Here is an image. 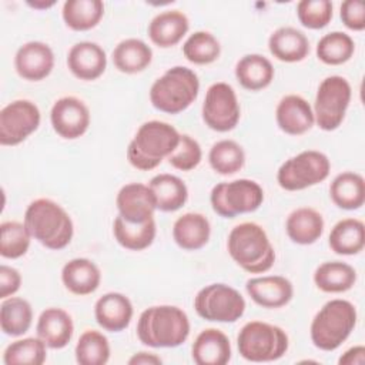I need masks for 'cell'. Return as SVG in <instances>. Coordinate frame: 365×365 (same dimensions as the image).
<instances>
[{
	"instance_id": "1",
	"label": "cell",
	"mask_w": 365,
	"mask_h": 365,
	"mask_svg": "<svg viewBox=\"0 0 365 365\" xmlns=\"http://www.w3.org/2000/svg\"><path fill=\"white\" fill-rule=\"evenodd\" d=\"M190 319L175 305H155L144 309L137 322L140 342L151 348H175L187 341Z\"/></svg>"
},
{
	"instance_id": "2",
	"label": "cell",
	"mask_w": 365,
	"mask_h": 365,
	"mask_svg": "<svg viewBox=\"0 0 365 365\" xmlns=\"http://www.w3.org/2000/svg\"><path fill=\"white\" fill-rule=\"evenodd\" d=\"M24 224L31 237L48 250L66 248L74 234L68 212L50 198L31 201L24 212Z\"/></svg>"
},
{
	"instance_id": "3",
	"label": "cell",
	"mask_w": 365,
	"mask_h": 365,
	"mask_svg": "<svg viewBox=\"0 0 365 365\" xmlns=\"http://www.w3.org/2000/svg\"><path fill=\"white\" fill-rule=\"evenodd\" d=\"M180 137L177 128L165 121H145L127 147V160L137 170H154L175 150Z\"/></svg>"
},
{
	"instance_id": "4",
	"label": "cell",
	"mask_w": 365,
	"mask_h": 365,
	"mask_svg": "<svg viewBox=\"0 0 365 365\" xmlns=\"http://www.w3.org/2000/svg\"><path fill=\"white\" fill-rule=\"evenodd\" d=\"M231 258L250 274L267 272L275 262L274 247L265 230L255 222L235 225L227 238Z\"/></svg>"
},
{
	"instance_id": "5",
	"label": "cell",
	"mask_w": 365,
	"mask_h": 365,
	"mask_svg": "<svg viewBox=\"0 0 365 365\" xmlns=\"http://www.w3.org/2000/svg\"><path fill=\"white\" fill-rule=\"evenodd\" d=\"M356 308L346 299H331L315 314L309 334L321 351H335L351 335L356 325Z\"/></svg>"
},
{
	"instance_id": "6",
	"label": "cell",
	"mask_w": 365,
	"mask_h": 365,
	"mask_svg": "<svg viewBox=\"0 0 365 365\" xmlns=\"http://www.w3.org/2000/svg\"><path fill=\"white\" fill-rule=\"evenodd\" d=\"M198 91L200 80L194 70L184 66H175L168 68L153 83L150 88V101L154 108L163 113L178 114L195 101Z\"/></svg>"
},
{
	"instance_id": "7",
	"label": "cell",
	"mask_w": 365,
	"mask_h": 365,
	"mask_svg": "<svg viewBox=\"0 0 365 365\" xmlns=\"http://www.w3.org/2000/svg\"><path fill=\"white\" fill-rule=\"evenodd\" d=\"M288 335L278 327L262 321H250L238 332L240 355L250 362H272L288 351Z\"/></svg>"
},
{
	"instance_id": "8",
	"label": "cell",
	"mask_w": 365,
	"mask_h": 365,
	"mask_svg": "<svg viewBox=\"0 0 365 365\" xmlns=\"http://www.w3.org/2000/svg\"><path fill=\"white\" fill-rule=\"evenodd\" d=\"M210 201L220 217L234 218L258 210L264 201V191L257 181L240 178L214 185Z\"/></svg>"
},
{
	"instance_id": "9",
	"label": "cell",
	"mask_w": 365,
	"mask_h": 365,
	"mask_svg": "<svg viewBox=\"0 0 365 365\" xmlns=\"http://www.w3.org/2000/svg\"><path fill=\"white\" fill-rule=\"evenodd\" d=\"M329 158L317 150H305L288 158L277 173L278 185L287 191H299L328 178Z\"/></svg>"
},
{
	"instance_id": "10",
	"label": "cell",
	"mask_w": 365,
	"mask_h": 365,
	"mask_svg": "<svg viewBox=\"0 0 365 365\" xmlns=\"http://www.w3.org/2000/svg\"><path fill=\"white\" fill-rule=\"evenodd\" d=\"M245 299L235 288L215 282L201 288L194 298L197 314L211 322H235L245 312Z\"/></svg>"
},
{
	"instance_id": "11",
	"label": "cell",
	"mask_w": 365,
	"mask_h": 365,
	"mask_svg": "<svg viewBox=\"0 0 365 365\" xmlns=\"http://www.w3.org/2000/svg\"><path fill=\"white\" fill-rule=\"evenodd\" d=\"M351 96V84L342 76H329L321 81L312 110L321 130L332 131L342 124Z\"/></svg>"
},
{
	"instance_id": "12",
	"label": "cell",
	"mask_w": 365,
	"mask_h": 365,
	"mask_svg": "<svg viewBox=\"0 0 365 365\" xmlns=\"http://www.w3.org/2000/svg\"><path fill=\"white\" fill-rule=\"evenodd\" d=\"M202 120L207 127L218 133H227L237 127L241 115L234 88L224 81L208 87L202 103Z\"/></svg>"
},
{
	"instance_id": "13",
	"label": "cell",
	"mask_w": 365,
	"mask_h": 365,
	"mask_svg": "<svg viewBox=\"0 0 365 365\" xmlns=\"http://www.w3.org/2000/svg\"><path fill=\"white\" fill-rule=\"evenodd\" d=\"M41 114L30 100H14L0 111V144L17 145L40 125Z\"/></svg>"
},
{
	"instance_id": "14",
	"label": "cell",
	"mask_w": 365,
	"mask_h": 365,
	"mask_svg": "<svg viewBox=\"0 0 365 365\" xmlns=\"http://www.w3.org/2000/svg\"><path fill=\"white\" fill-rule=\"evenodd\" d=\"M53 130L66 140L81 137L90 125V110L80 98L66 96L58 98L50 111Z\"/></svg>"
},
{
	"instance_id": "15",
	"label": "cell",
	"mask_w": 365,
	"mask_h": 365,
	"mask_svg": "<svg viewBox=\"0 0 365 365\" xmlns=\"http://www.w3.org/2000/svg\"><path fill=\"white\" fill-rule=\"evenodd\" d=\"M118 215L133 224H143L154 218L157 210L155 198L148 185L130 182L120 188L115 198Z\"/></svg>"
},
{
	"instance_id": "16",
	"label": "cell",
	"mask_w": 365,
	"mask_h": 365,
	"mask_svg": "<svg viewBox=\"0 0 365 365\" xmlns=\"http://www.w3.org/2000/svg\"><path fill=\"white\" fill-rule=\"evenodd\" d=\"M14 67L21 78L40 81L51 73L54 67V53L51 47L43 41L24 43L14 56Z\"/></svg>"
},
{
	"instance_id": "17",
	"label": "cell",
	"mask_w": 365,
	"mask_h": 365,
	"mask_svg": "<svg viewBox=\"0 0 365 365\" xmlns=\"http://www.w3.org/2000/svg\"><path fill=\"white\" fill-rule=\"evenodd\" d=\"M245 289L257 305L271 309L287 305L294 295L292 282L281 275L250 278L245 282Z\"/></svg>"
},
{
	"instance_id": "18",
	"label": "cell",
	"mask_w": 365,
	"mask_h": 365,
	"mask_svg": "<svg viewBox=\"0 0 365 365\" xmlns=\"http://www.w3.org/2000/svg\"><path fill=\"white\" fill-rule=\"evenodd\" d=\"M275 120L278 127L289 135L305 134L315 123L312 107L304 97L297 94H288L279 100Z\"/></svg>"
},
{
	"instance_id": "19",
	"label": "cell",
	"mask_w": 365,
	"mask_h": 365,
	"mask_svg": "<svg viewBox=\"0 0 365 365\" xmlns=\"http://www.w3.org/2000/svg\"><path fill=\"white\" fill-rule=\"evenodd\" d=\"M67 66L71 74L80 80L98 78L107 67V56L101 46L93 41L76 43L67 54Z\"/></svg>"
},
{
	"instance_id": "20",
	"label": "cell",
	"mask_w": 365,
	"mask_h": 365,
	"mask_svg": "<svg viewBox=\"0 0 365 365\" xmlns=\"http://www.w3.org/2000/svg\"><path fill=\"white\" fill-rule=\"evenodd\" d=\"M134 308L128 297L120 292H107L100 297L94 305L97 324L108 332L125 329L133 318Z\"/></svg>"
},
{
	"instance_id": "21",
	"label": "cell",
	"mask_w": 365,
	"mask_h": 365,
	"mask_svg": "<svg viewBox=\"0 0 365 365\" xmlns=\"http://www.w3.org/2000/svg\"><path fill=\"white\" fill-rule=\"evenodd\" d=\"M36 332L47 348L61 349L67 346L73 338V319L68 312L61 308H46L37 319Z\"/></svg>"
},
{
	"instance_id": "22",
	"label": "cell",
	"mask_w": 365,
	"mask_h": 365,
	"mask_svg": "<svg viewBox=\"0 0 365 365\" xmlns=\"http://www.w3.org/2000/svg\"><path fill=\"white\" fill-rule=\"evenodd\" d=\"M231 354L228 336L217 328L201 331L191 348V356L197 365H225Z\"/></svg>"
},
{
	"instance_id": "23",
	"label": "cell",
	"mask_w": 365,
	"mask_h": 365,
	"mask_svg": "<svg viewBox=\"0 0 365 365\" xmlns=\"http://www.w3.org/2000/svg\"><path fill=\"white\" fill-rule=\"evenodd\" d=\"M190 29L188 17L180 10H167L158 13L148 24L150 40L161 47L168 48L181 41Z\"/></svg>"
},
{
	"instance_id": "24",
	"label": "cell",
	"mask_w": 365,
	"mask_h": 365,
	"mask_svg": "<svg viewBox=\"0 0 365 365\" xmlns=\"http://www.w3.org/2000/svg\"><path fill=\"white\" fill-rule=\"evenodd\" d=\"M268 48L277 60L297 63L309 54V40L295 27H279L269 36Z\"/></svg>"
},
{
	"instance_id": "25",
	"label": "cell",
	"mask_w": 365,
	"mask_h": 365,
	"mask_svg": "<svg viewBox=\"0 0 365 365\" xmlns=\"http://www.w3.org/2000/svg\"><path fill=\"white\" fill-rule=\"evenodd\" d=\"M210 235V221L200 212H185L178 217L173 225V238L175 244L187 251L202 248L208 242Z\"/></svg>"
},
{
	"instance_id": "26",
	"label": "cell",
	"mask_w": 365,
	"mask_h": 365,
	"mask_svg": "<svg viewBox=\"0 0 365 365\" xmlns=\"http://www.w3.org/2000/svg\"><path fill=\"white\" fill-rule=\"evenodd\" d=\"M64 287L76 295L93 294L101 282L100 268L88 258H73L61 269Z\"/></svg>"
},
{
	"instance_id": "27",
	"label": "cell",
	"mask_w": 365,
	"mask_h": 365,
	"mask_svg": "<svg viewBox=\"0 0 365 365\" xmlns=\"http://www.w3.org/2000/svg\"><path fill=\"white\" fill-rule=\"evenodd\" d=\"M285 231L292 242L311 245L317 242L324 232V218L317 210L301 207L288 215Z\"/></svg>"
},
{
	"instance_id": "28",
	"label": "cell",
	"mask_w": 365,
	"mask_h": 365,
	"mask_svg": "<svg viewBox=\"0 0 365 365\" xmlns=\"http://www.w3.org/2000/svg\"><path fill=\"white\" fill-rule=\"evenodd\" d=\"M235 77L244 88L258 91L272 83L274 67L272 63L261 54H245L235 64Z\"/></svg>"
},
{
	"instance_id": "29",
	"label": "cell",
	"mask_w": 365,
	"mask_h": 365,
	"mask_svg": "<svg viewBox=\"0 0 365 365\" xmlns=\"http://www.w3.org/2000/svg\"><path fill=\"white\" fill-rule=\"evenodd\" d=\"M150 190L154 194L157 210L164 212H173L180 210L188 198V188L185 182L173 174H158L148 182Z\"/></svg>"
},
{
	"instance_id": "30",
	"label": "cell",
	"mask_w": 365,
	"mask_h": 365,
	"mask_svg": "<svg viewBox=\"0 0 365 365\" xmlns=\"http://www.w3.org/2000/svg\"><path fill=\"white\" fill-rule=\"evenodd\" d=\"M332 202L342 210H358L365 202V180L361 174L345 171L338 174L329 185Z\"/></svg>"
},
{
	"instance_id": "31",
	"label": "cell",
	"mask_w": 365,
	"mask_h": 365,
	"mask_svg": "<svg viewBox=\"0 0 365 365\" xmlns=\"http://www.w3.org/2000/svg\"><path fill=\"white\" fill-rule=\"evenodd\" d=\"M111 57L118 71L135 74L150 66L153 60V50L140 38H125L114 47Z\"/></svg>"
},
{
	"instance_id": "32",
	"label": "cell",
	"mask_w": 365,
	"mask_h": 365,
	"mask_svg": "<svg viewBox=\"0 0 365 365\" xmlns=\"http://www.w3.org/2000/svg\"><path fill=\"white\" fill-rule=\"evenodd\" d=\"M329 247L339 255H355L365 247V225L358 218L338 221L329 232Z\"/></svg>"
},
{
	"instance_id": "33",
	"label": "cell",
	"mask_w": 365,
	"mask_h": 365,
	"mask_svg": "<svg viewBox=\"0 0 365 365\" xmlns=\"http://www.w3.org/2000/svg\"><path fill=\"white\" fill-rule=\"evenodd\" d=\"M314 282L322 292H345L356 282V271L346 262L327 261L315 269Z\"/></svg>"
},
{
	"instance_id": "34",
	"label": "cell",
	"mask_w": 365,
	"mask_h": 365,
	"mask_svg": "<svg viewBox=\"0 0 365 365\" xmlns=\"http://www.w3.org/2000/svg\"><path fill=\"white\" fill-rule=\"evenodd\" d=\"M157 227L154 218L143 222L133 224L125 221L121 215H117L113 222V234L117 242L131 251H141L148 248L155 238Z\"/></svg>"
},
{
	"instance_id": "35",
	"label": "cell",
	"mask_w": 365,
	"mask_h": 365,
	"mask_svg": "<svg viewBox=\"0 0 365 365\" xmlns=\"http://www.w3.org/2000/svg\"><path fill=\"white\" fill-rule=\"evenodd\" d=\"M61 14L67 27L74 31H87L100 23L104 4L100 0H67Z\"/></svg>"
},
{
	"instance_id": "36",
	"label": "cell",
	"mask_w": 365,
	"mask_h": 365,
	"mask_svg": "<svg viewBox=\"0 0 365 365\" xmlns=\"http://www.w3.org/2000/svg\"><path fill=\"white\" fill-rule=\"evenodd\" d=\"M33 322L30 302L20 297L6 298L0 305V327L3 334L20 336L26 334Z\"/></svg>"
},
{
	"instance_id": "37",
	"label": "cell",
	"mask_w": 365,
	"mask_h": 365,
	"mask_svg": "<svg viewBox=\"0 0 365 365\" xmlns=\"http://www.w3.org/2000/svg\"><path fill=\"white\" fill-rule=\"evenodd\" d=\"M208 161L220 175H232L245 164V153L234 140H220L210 148Z\"/></svg>"
},
{
	"instance_id": "38",
	"label": "cell",
	"mask_w": 365,
	"mask_h": 365,
	"mask_svg": "<svg viewBox=\"0 0 365 365\" xmlns=\"http://www.w3.org/2000/svg\"><path fill=\"white\" fill-rule=\"evenodd\" d=\"M355 51L352 37L344 31H331L324 34L317 44V57L328 66L346 63Z\"/></svg>"
},
{
	"instance_id": "39",
	"label": "cell",
	"mask_w": 365,
	"mask_h": 365,
	"mask_svg": "<svg viewBox=\"0 0 365 365\" xmlns=\"http://www.w3.org/2000/svg\"><path fill=\"white\" fill-rule=\"evenodd\" d=\"M74 354L80 365H104L110 359L108 339L100 331L87 329L80 335Z\"/></svg>"
},
{
	"instance_id": "40",
	"label": "cell",
	"mask_w": 365,
	"mask_h": 365,
	"mask_svg": "<svg viewBox=\"0 0 365 365\" xmlns=\"http://www.w3.org/2000/svg\"><path fill=\"white\" fill-rule=\"evenodd\" d=\"M47 345L37 338H23L11 342L3 352L6 365H41L47 358Z\"/></svg>"
},
{
	"instance_id": "41",
	"label": "cell",
	"mask_w": 365,
	"mask_h": 365,
	"mask_svg": "<svg viewBox=\"0 0 365 365\" xmlns=\"http://www.w3.org/2000/svg\"><path fill=\"white\" fill-rule=\"evenodd\" d=\"M31 234L24 222L4 221L0 225V255L3 258L16 259L23 257L31 241Z\"/></svg>"
},
{
	"instance_id": "42",
	"label": "cell",
	"mask_w": 365,
	"mask_h": 365,
	"mask_svg": "<svg viewBox=\"0 0 365 365\" xmlns=\"http://www.w3.org/2000/svg\"><path fill=\"white\" fill-rule=\"evenodd\" d=\"M184 57L194 64H211L221 54L220 41L210 31H195L182 44Z\"/></svg>"
},
{
	"instance_id": "43",
	"label": "cell",
	"mask_w": 365,
	"mask_h": 365,
	"mask_svg": "<svg viewBox=\"0 0 365 365\" xmlns=\"http://www.w3.org/2000/svg\"><path fill=\"white\" fill-rule=\"evenodd\" d=\"M332 3L329 0H301L297 4L299 23L311 30L327 27L332 19Z\"/></svg>"
},
{
	"instance_id": "44",
	"label": "cell",
	"mask_w": 365,
	"mask_h": 365,
	"mask_svg": "<svg viewBox=\"0 0 365 365\" xmlns=\"http://www.w3.org/2000/svg\"><path fill=\"white\" fill-rule=\"evenodd\" d=\"M202 158L201 145L195 138L188 134H181L180 143L175 150L167 157L170 165L180 171H191L194 170Z\"/></svg>"
},
{
	"instance_id": "45",
	"label": "cell",
	"mask_w": 365,
	"mask_h": 365,
	"mask_svg": "<svg viewBox=\"0 0 365 365\" xmlns=\"http://www.w3.org/2000/svg\"><path fill=\"white\" fill-rule=\"evenodd\" d=\"M341 20L345 27L354 31L365 29V4L361 0H346L341 4Z\"/></svg>"
},
{
	"instance_id": "46",
	"label": "cell",
	"mask_w": 365,
	"mask_h": 365,
	"mask_svg": "<svg viewBox=\"0 0 365 365\" xmlns=\"http://www.w3.org/2000/svg\"><path fill=\"white\" fill-rule=\"evenodd\" d=\"M21 285L20 272L9 265L0 267V298L6 299L7 297L16 294Z\"/></svg>"
},
{
	"instance_id": "47",
	"label": "cell",
	"mask_w": 365,
	"mask_h": 365,
	"mask_svg": "<svg viewBox=\"0 0 365 365\" xmlns=\"http://www.w3.org/2000/svg\"><path fill=\"white\" fill-rule=\"evenodd\" d=\"M339 365H364L365 364V346L364 345H356L345 351L339 359Z\"/></svg>"
},
{
	"instance_id": "48",
	"label": "cell",
	"mask_w": 365,
	"mask_h": 365,
	"mask_svg": "<svg viewBox=\"0 0 365 365\" xmlns=\"http://www.w3.org/2000/svg\"><path fill=\"white\" fill-rule=\"evenodd\" d=\"M128 364L130 365H147V364L148 365H160V364H163V359L158 355H155V354L141 351V352L134 354L128 359Z\"/></svg>"
},
{
	"instance_id": "49",
	"label": "cell",
	"mask_w": 365,
	"mask_h": 365,
	"mask_svg": "<svg viewBox=\"0 0 365 365\" xmlns=\"http://www.w3.org/2000/svg\"><path fill=\"white\" fill-rule=\"evenodd\" d=\"M54 4V1H50V3H47V1H34V3H31V1H29V6H31V7H34V9H47V7H51Z\"/></svg>"
}]
</instances>
